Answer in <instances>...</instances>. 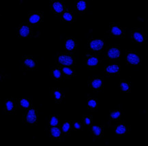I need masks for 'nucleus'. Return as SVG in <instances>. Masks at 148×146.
I'll return each instance as SVG.
<instances>
[{
	"instance_id": "nucleus-30",
	"label": "nucleus",
	"mask_w": 148,
	"mask_h": 146,
	"mask_svg": "<svg viewBox=\"0 0 148 146\" xmlns=\"http://www.w3.org/2000/svg\"><path fill=\"white\" fill-rule=\"evenodd\" d=\"M82 121L85 125H86V126H90L92 124L93 119L92 116H90V115H83L82 117Z\"/></svg>"
},
{
	"instance_id": "nucleus-9",
	"label": "nucleus",
	"mask_w": 148,
	"mask_h": 146,
	"mask_svg": "<svg viewBox=\"0 0 148 146\" xmlns=\"http://www.w3.org/2000/svg\"><path fill=\"white\" fill-rule=\"evenodd\" d=\"M4 107L5 112L10 114H12V113H15L16 109V104H15V101L13 98H7L5 100L4 102Z\"/></svg>"
},
{
	"instance_id": "nucleus-16",
	"label": "nucleus",
	"mask_w": 148,
	"mask_h": 146,
	"mask_svg": "<svg viewBox=\"0 0 148 146\" xmlns=\"http://www.w3.org/2000/svg\"><path fill=\"white\" fill-rule=\"evenodd\" d=\"M50 75L54 80L60 81L64 78V75L62 70L60 69L58 67H53L51 69Z\"/></svg>"
},
{
	"instance_id": "nucleus-29",
	"label": "nucleus",
	"mask_w": 148,
	"mask_h": 146,
	"mask_svg": "<svg viewBox=\"0 0 148 146\" xmlns=\"http://www.w3.org/2000/svg\"><path fill=\"white\" fill-rule=\"evenodd\" d=\"M120 88L124 92H129L130 90V83L126 81H121L120 82Z\"/></svg>"
},
{
	"instance_id": "nucleus-23",
	"label": "nucleus",
	"mask_w": 148,
	"mask_h": 146,
	"mask_svg": "<svg viewBox=\"0 0 148 146\" xmlns=\"http://www.w3.org/2000/svg\"><path fill=\"white\" fill-rule=\"evenodd\" d=\"M18 104L22 108L25 109H29V107H31L32 101L27 98H22L18 100Z\"/></svg>"
},
{
	"instance_id": "nucleus-28",
	"label": "nucleus",
	"mask_w": 148,
	"mask_h": 146,
	"mask_svg": "<svg viewBox=\"0 0 148 146\" xmlns=\"http://www.w3.org/2000/svg\"><path fill=\"white\" fill-rule=\"evenodd\" d=\"M60 124V119L56 115H51L49 119V124L50 126H57Z\"/></svg>"
},
{
	"instance_id": "nucleus-8",
	"label": "nucleus",
	"mask_w": 148,
	"mask_h": 146,
	"mask_svg": "<svg viewBox=\"0 0 148 146\" xmlns=\"http://www.w3.org/2000/svg\"><path fill=\"white\" fill-rule=\"evenodd\" d=\"M22 64L27 69L32 71L34 70L38 66V62L33 56H25L22 58Z\"/></svg>"
},
{
	"instance_id": "nucleus-25",
	"label": "nucleus",
	"mask_w": 148,
	"mask_h": 146,
	"mask_svg": "<svg viewBox=\"0 0 148 146\" xmlns=\"http://www.w3.org/2000/svg\"><path fill=\"white\" fill-rule=\"evenodd\" d=\"M127 130H128V128H127V126L126 125L123 124H119L117 125L116 128H115V132L117 134L121 135V134H124L125 133H126Z\"/></svg>"
},
{
	"instance_id": "nucleus-32",
	"label": "nucleus",
	"mask_w": 148,
	"mask_h": 146,
	"mask_svg": "<svg viewBox=\"0 0 148 146\" xmlns=\"http://www.w3.org/2000/svg\"><path fill=\"white\" fill-rule=\"evenodd\" d=\"M73 127L75 130H81L82 129V124L79 121H74L73 122Z\"/></svg>"
},
{
	"instance_id": "nucleus-7",
	"label": "nucleus",
	"mask_w": 148,
	"mask_h": 146,
	"mask_svg": "<svg viewBox=\"0 0 148 146\" xmlns=\"http://www.w3.org/2000/svg\"><path fill=\"white\" fill-rule=\"evenodd\" d=\"M43 18H44V14L42 12L40 11H32L28 14V21L29 23L34 25H39L42 21Z\"/></svg>"
},
{
	"instance_id": "nucleus-13",
	"label": "nucleus",
	"mask_w": 148,
	"mask_h": 146,
	"mask_svg": "<svg viewBox=\"0 0 148 146\" xmlns=\"http://www.w3.org/2000/svg\"><path fill=\"white\" fill-rule=\"evenodd\" d=\"M107 57L110 60H115L120 57V50L118 47H112L108 49L107 53Z\"/></svg>"
},
{
	"instance_id": "nucleus-2",
	"label": "nucleus",
	"mask_w": 148,
	"mask_h": 146,
	"mask_svg": "<svg viewBox=\"0 0 148 146\" xmlns=\"http://www.w3.org/2000/svg\"><path fill=\"white\" fill-rule=\"evenodd\" d=\"M83 62L86 67L94 68L97 67L100 63V60L97 56L94 55L86 53L83 57Z\"/></svg>"
},
{
	"instance_id": "nucleus-18",
	"label": "nucleus",
	"mask_w": 148,
	"mask_h": 146,
	"mask_svg": "<svg viewBox=\"0 0 148 146\" xmlns=\"http://www.w3.org/2000/svg\"><path fill=\"white\" fill-rule=\"evenodd\" d=\"M62 130L57 126H51L50 130H49V134H50L51 137L53 139H60L62 135Z\"/></svg>"
},
{
	"instance_id": "nucleus-4",
	"label": "nucleus",
	"mask_w": 148,
	"mask_h": 146,
	"mask_svg": "<svg viewBox=\"0 0 148 146\" xmlns=\"http://www.w3.org/2000/svg\"><path fill=\"white\" fill-rule=\"evenodd\" d=\"M51 98L56 103H60L65 98V93L61 88H53L49 91Z\"/></svg>"
},
{
	"instance_id": "nucleus-6",
	"label": "nucleus",
	"mask_w": 148,
	"mask_h": 146,
	"mask_svg": "<svg viewBox=\"0 0 148 146\" xmlns=\"http://www.w3.org/2000/svg\"><path fill=\"white\" fill-rule=\"evenodd\" d=\"M17 34L21 38L31 37L32 34V27L27 23H21L17 28Z\"/></svg>"
},
{
	"instance_id": "nucleus-12",
	"label": "nucleus",
	"mask_w": 148,
	"mask_h": 146,
	"mask_svg": "<svg viewBox=\"0 0 148 146\" xmlns=\"http://www.w3.org/2000/svg\"><path fill=\"white\" fill-rule=\"evenodd\" d=\"M75 8L76 12L79 14H83L88 9V3L85 0H79L75 2Z\"/></svg>"
},
{
	"instance_id": "nucleus-1",
	"label": "nucleus",
	"mask_w": 148,
	"mask_h": 146,
	"mask_svg": "<svg viewBox=\"0 0 148 146\" xmlns=\"http://www.w3.org/2000/svg\"><path fill=\"white\" fill-rule=\"evenodd\" d=\"M57 62L62 66H73L76 64V60L74 55L67 53H61L56 57Z\"/></svg>"
},
{
	"instance_id": "nucleus-5",
	"label": "nucleus",
	"mask_w": 148,
	"mask_h": 146,
	"mask_svg": "<svg viewBox=\"0 0 148 146\" xmlns=\"http://www.w3.org/2000/svg\"><path fill=\"white\" fill-rule=\"evenodd\" d=\"M50 8L55 14H63L66 10L65 3L63 1L53 0L50 2Z\"/></svg>"
},
{
	"instance_id": "nucleus-14",
	"label": "nucleus",
	"mask_w": 148,
	"mask_h": 146,
	"mask_svg": "<svg viewBox=\"0 0 148 146\" xmlns=\"http://www.w3.org/2000/svg\"><path fill=\"white\" fill-rule=\"evenodd\" d=\"M126 60L132 65H138L141 62L140 56L135 52H128L126 56Z\"/></svg>"
},
{
	"instance_id": "nucleus-3",
	"label": "nucleus",
	"mask_w": 148,
	"mask_h": 146,
	"mask_svg": "<svg viewBox=\"0 0 148 146\" xmlns=\"http://www.w3.org/2000/svg\"><path fill=\"white\" fill-rule=\"evenodd\" d=\"M25 122L29 124H34L38 122V111L34 108L29 109L24 114Z\"/></svg>"
},
{
	"instance_id": "nucleus-26",
	"label": "nucleus",
	"mask_w": 148,
	"mask_h": 146,
	"mask_svg": "<svg viewBox=\"0 0 148 146\" xmlns=\"http://www.w3.org/2000/svg\"><path fill=\"white\" fill-rule=\"evenodd\" d=\"M72 124L71 122H69V121H66V122H64L62 126V132L65 134L70 133V132H71V128H72Z\"/></svg>"
},
{
	"instance_id": "nucleus-24",
	"label": "nucleus",
	"mask_w": 148,
	"mask_h": 146,
	"mask_svg": "<svg viewBox=\"0 0 148 146\" xmlns=\"http://www.w3.org/2000/svg\"><path fill=\"white\" fill-rule=\"evenodd\" d=\"M87 105L88 108L90 110H94L98 107V101L97 99L94 98H90L88 99L87 101Z\"/></svg>"
},
{
	"instance_id": "nucleus-17",
	"label": "nucleus",
	"mask_w": 148,
	"mask_h": 146,
	"mask_svg": "<svg viewBox=\"0 0 148 146\" xmlns=\"http://www.w3.org/2000/svg\"><path fill=\"white\" fill-rule=\"evenodd\" d=\"M76 12L73 10H66L62 14V19L64 21L68 23H73L75 21L76 18Z\"/></svg>"
},
{
	"instance_id": "nucleus-22",
	"label": "nucleus",
	"mask_w": 148,
	"mask_h": 146,
	"mask_svg": "<svg viewBox=\"0 0 148 146\" xmlns=\"http://www.w3.org/2000/svg\"><path fill=\"white\" fill-rule=\"evenodd\" d=\"M132 37H133L134 40H136L139 43L143 42L144 40V36L143 33L138 29L134 30L133 32H132Z\"/></svg>"
},
{
	"instance_id": "nucleus-19",
	"label": "nucleus",
	"mask_w": 148,
	"mask_h": 146,
	"mask_svg": "<svg viewBox=\"0 0 148 146\" xmlns=\"http://www.w3.org/2000/svg\"><path fill=\"white\" fill-rule=\"evenodd\" d=\"M110 31H111V34H113L114 36L116 37L121 36L124 34V30H123L122 28L118 25L115 24L111 25V27H110Z\"/></svg>"
},
{
	"instance_id": "nucleus-21",
	"label": "nucleus",
	"mask_w": 148,
	"mask_h": 146,
	"mask_svg": "<svg viewBox=\"0 0 148 146\" xmlns=\"http://www.w3.org/2000/svg\"><path fill=\"white\" fill-rule=\"evenodd\" d=\"M120 66L118 64H111L106 66L105 68V71L107 73L109 74H115L118 73L120 71Z\"/></svg>"
},
{
	"instance_id": "nucleus-20",
	"label": "nucleus",
	"mask_w": 148,
	"mask_h": 146,
	"mask_svg": "<svg viewBox=\"0 0 148 146\" xmlns=\"http://www.w3.org/2000/svg\"><path fill=\"white\" fill-rule=\"evenodd\" d=\"M62 70V72H63L64 77H65V78H71V77H75L76 75V71L75 68L72 67L64 66Z\"/></svg>"
},
{
	"instance_id": "nucleus-10",
	"label": "nucleus",
	"mask_w": 148,
	"mask_h": 146,
	"mask_svg": "<svg viewBox=\"0 0 148 146\" xmlns=\"http://www.w3.org/2000/svg\"><path fill=\"white\" fill-rule=\"evenodd\" d=\"M90 48L93 51H98L102 50L104 46V41L101 39H94L89 42Z\"/></svg>"
},
{
	"instance_id": "nucleus-27",
	"label": "nucleus",
	"mask_w": 148,
	"mask_h": 146,
	"mask_svg": "<svg viewBox=\"0 0 148 146\" xmlns=\"http://www.w3.org/2000/svg\"><path fill=\"white\" fill-rule=\"evenodd\" d=\"M92 131L96 136H100L103 133V128L100 126H92Z\"/></svg>"
},
{
	"instance_id": "nucleus-31",
	"label": "nucleus",
	"mask_w": 148,
	"mask_h": 146,
	"mask_svg": "<svg viewBox=\"0 0 148 146\" xmlns=\"http://www.w3.org/2000/svg\"><path fill=\"white\" fill-rule=\"evenodd\" d=\"M121 117V112L119 111H115L111 112L110 114V117L111 119H118Z\"/></svg>"
},
{
	"instance_id": "nucleus-11",
	"label": "nucleus",
	"mask_w": 148,
	"mask_h": 146,
	"mask_svg": "<svg viewBox=\"0 0 148 146\" xmlns=\"http://www.w3.org/2000/svg\"><path fill=\"white\" fill-rule=\"evenodd\" d=\"M64 48L66 49V50H67L68 51H73L75 50L77 47V41H76V40L75 38H66L64 40Z\"/></svg>"
},
{
	"instance_id": "nucleus-15",
	"label": "nucleus",
	"mask_w": 148,
	"mask_h": 146,
	"mask_svg": "<svg viewBox=\"0 0 148 146\" xmlns=\"http://www.w3.org/2000/svg\"><path fill=\"white\" fill-rule=\"evenodd\" d=\"M89 86L94 90H98L102 88L103 85V79L101 78H93L90 79L88 83Z\"/></svg>"
}]
</instances>
